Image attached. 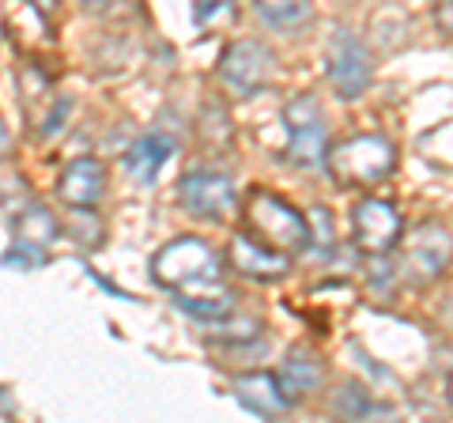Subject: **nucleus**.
Instances as JSON below:
<instances>
[{
  "label": "nucleus",
  "mask_w": 453,
  "mask_h": 423,
  "mask_svg": "<svg viewBox=\"0 0 453 423\" xmlns=\"http://www.w3.org/2000/svg\"><path fill=\"white\" fill-rule=\"evenodd\" d=\"M151 276L163 291L181 299H216L223 291V261L204 238L181 235L151 258Z\"/></svg>",
  "instance_id": "f257e3e1"
},
{
  "label": "nucleus",
  "mask_w": 453,
  "mask_h": 423,
  "mask_svg": "<svg viewBox=\"0 0 453 423\" xmlns=\"http://www.w3.org/2000/svg\"><path fill=\"white\" fill-rule=\"evenodd\" d=\"M242 219L253 238H261L265 246H273L280 253H303L314 242V238H310V219L291 201H283L280 193L253 189L246 196Z\"/></svg>",
  "instance_id": "f03ea898"
},
{
  "label": "nucleus",
  "mask_w": 453,
  "mask_h": 423,
  "mask_svg": "<svg viewBox=\"0 0 453 423\" xmlns=\"http://www.w3.org/2000/svg\"><path fill=\"white\" fill-rule=\"evenodd\" d=\"M396 166V151L386 136L378 133H359V136H348L340 144L329 148L325 155V171H329L333 181L340 186H351V189H363V186H378L386 181Z\"/></svg>",
  "instance_id": "7ed1b4c3"
},
{
  "label": "nucleus",
  "mask_w": 453,
  "mask_h": 423,
  "mask_svg": "<svg viewBox=\"0 0 453 423\" xmlns=\"http://www.w3.org/2000/svg\"><path fill=\"white\" fill-rule=\"evenodd\" d=\"M283 129H288V159L295 166H318L329 155V133H325L321 103L314 95H295L283 106Z\"/></svg>",
  "instance_id": "20e7f679"
},
{
  "label": "nucleus",
  "mask_w": 453,
  "mask_h": 423,
  "mask_svg": "<svg viewBox=\"0 0 453 423\" xmlns=\"http://www.w3.org/2000/svg\"><path fill=\"white\" fill-rule=\"evenodd\" d=\"M449 258H453V242H449L442 223L423 219L408 235H401V265L419 284H431V280L442 276Z\"/></svg>",
  "instance_id": "39448f33"
},
{
  "label": "nucleus",
  "mask_w": 453,
  "mask_h": 423,
  "mask_svg": "<svg viewBox=\"0 0 453 423\" xmlns=\"http://www.w3.org/2000/svg\"><path fill=\"white\" fill-rule=\"evenodd\" d=\"M219 80L231 88L234 95H261L273 80V50L257 38H238L223 50V61H219Z\"/></svg>",
  "instance_id": "423d86ee"
},
{
  "label": "nucleus",
  "mask_w": 453,
  "mask_h": 423,
  "mask_svg": "<svg viewBox=\"0 0 453 423\" xmlns=\"http://www.w3.org/2000/svg\"><path fill=\"white\" fill-rule=\"evenodd\" d=\"M404 223L396 216V208L389 201H378V196H366L351 212V242L359 253H371V258H386L389 250L401 246Z\"/></svg>",
  "instance_id": "0eeeda50"
},
{
  "label": "nucleus",
  "mask_w": 453,
  "mask_h": 423,
  "mask_svg": "<svg viewBox=\"0 0 453 423\" xmlns=\"http://www.w3.org/2000/svg\"><path fill=\"white\" fill-rule=\"evenodd\" d=\"M178 201L196 219H223L226 212L234 208V181H231V174H223V171L196 166V171L181 174Z\"/></svg>",
  "instance_id": "6e6552de"
},
{
  "label": "nucleus",
  "mask_w": 453,
  "mask_h": 423,
  "mask_svg": "<svg viewBox=\"0 0 453 423\" xmlns=\"http://www.w3.org/2000/svg\"><path fill=\"white\" fill-rule=\"evenodd\" d=\"M371 76H374V65H371V53L366 46L348 35V31H336L333 38V50H329V80L340 98H359L366 88H371Z\"/></svg>",
  "instance_id": "1a4fd4ad"
},
{
  "label": "nucleus",
  "mask_w": 453,
  "mask_h": 423,
  "mask_svg": "<svg viewBox=\"0 0 453 423\" xmlns=\"http://www.w3.org/2000/svg\"><path fill=\"white\" fill-rule=\"evenodd\" d=\"M226 265H231L238 276H250V280H257V284H268V280L288 276L291 253H280L273 246H265L261 238H253V235H234L231 246H226Z\"/></svg>",
  "instance_id": "9d476101"
},
{
  "label": "nucleus",
  "mask_w": 453,
  "mask_h": 423,
  "mask_svg": "<svg viewBox=\"0 0 453 423\" xmlns=\"http://www.w3.org/2000/svg\"><path fill=\"white\" fill-rule=\"evenodd\" d=\"M234 397H238V404H242L246 412L261 416V419H276V416H283L291 408V397L283 393L280 374H273V371L242 374L234 382Z\"/></svg>",
  "instance_id": "9b49d317"
},
{
  "label": "nucleus",
  "mask_w": 453,
  "mask_h": 423,
  "mask_svg": "<svg viewBox=\"0 0 453 423\" xmlns=\"http://www.w3.org/2000/svg\"><path fill=\"white\" fill-rule=\"evenodd\" d=\"M103 186H106V166L98 159H76L65 166L57 193L68 208H95L103 201Z\"/></svg>",
  "instance_id": "f8f14e48"
},
{
  "label": "nucleus",
  "mask_w": 453,
  "mask_h": 423,
  "mask_svg": "<svg viewBox=\"0 0 453 423\" xmlns=\"http://www.w3.org/2000/svg\"><path fill=\"white\" fill-rule=\"evenodd\" d=\"M170 159H174V136L144 133L140 140H133L129 151H125V171H129V178L140 181V186H151Z\"/></svg>",
  "instance_id": "ddd939ff"
},
{
  "label": "nucleus",
  "mask_w": 453,
  "mask_h": 423,
  "mask_svg": "<svg viewBox=\"0 0 453 423\" xmlns=\"http://www.w3.org/2000/svg\"><path fill=\"white\" fill-rule=\"evenodd\" d=\"M280 382H283V393L291 397V404H299V401H306L310 393L318 389V382H321V366H318V359L310 356L306 348H291L288 356H283Z\"/></svg>",
  "instance_id": "4468645a"
},
{
  "label": "nucleus",
  "mask_w": 453,
  "mask_h": 423,
  "mask_svg": "<svg viewBox=\"0 0 453 423\" xmlns=\"http://www.w3.org/2000/svg\"><path fill=\"white\" fill-rule=\"evenodd\" d=\"M46 16H50V12H42L35 0H8V4H4L8 31H12V38H16L23 50H35V46H46V42H50Z\"/></svg>",
  "instance_id": "2eb2a0df"
},
{
  "label": "nucleus",
  "mask_w": 453,
  "mask_h": 423,
  "mask_svg": "<svg viewBox=\"0 0 453 423\" xmlns=\"http://www.w3.org/2000/svg\"><path fill=\"white\" fill-rule=\"evenodd\" d=\"M253 8L276 31H299L310 19V0H253Z\"/></svg>",
  "instance_id": "dca6fc26"
},
{
  "label": "nucleus",
  "mask_w": 453,
  "mask_h": 423,
  "mask_svg": "<svg viewBox=\"0 0 453 423\" xmlns=\"http://www.w3.org/2000/svg\"><path fill=\"white\" fill-rule=\"evenodd\" d=\"M12 231H16V238H23V242H35V246H46L57 238V219L50 216L46 208L38 204H27L16 219H12Z\"/></svg>",
  "instance_id": "f3484780"
},
{
  "label": "nucleus",
  "mask_w": 453,
  "mask_h": 423,
  "mask_svg": "<svg viewBox=\"0 0 453 423\" xmlns=\"http://www.w3.org/2000/svg\"><path fill=\"white\" fill-rule=\"evenodd\" d=\"M333 408H336V416H348V419H371V416H386L389 412V408L378 404L363 386H344L336 393Z\"/></svg>",
  "instance_id": "a211bd4d"
},
{
  "label": "nucleus",
  "mask_w": 453,
  "mask_h": 423,
  "mask_svg": "<svg viewBox=\"0 0 453 423\" xmlns=\"http://www.w3.org/2000/svg\"><path fill=\"white\" fill-rule=\"evenodd\" d=\"M231 16H234V0H196L193 4V19L201 31H216Z\"/></svg>",
  "instance_id": "6ab92c4d"
},
{
  "label": "nucleus",
  "mask_w": 453,
  "mask_h": 423,
  "mask_svg": "<svg viewBox=\"0 0 453 423\" xmlns=\"http://www.w3.org/2000/svg\"><path fill=\"white\" fill-rule=\"evenodd\" d=\"M46 258H50L46 246H35V242H23V238H16V242H12V250H8L0 261H4L8 269H12V265H16V269H38V265L46 261Z\"/></svg>",
  "instance_id": "aec40b11"
},
{
  "label": "nucleus",
  "mask_w": 453,
  "mask_h": 423,
  "mask_svg": "<svg viewBox=\"0 0 453 423\" xmlns=\"http://www.w3.org/2000/svg\"><path fill=\"white\" fill-rule=\"evenodd\" d=\"M68 110H73V98L61 95V98H57V103L46 110V121L38 125V136H42V140H50V136L61 133V129H65V121H68Z\"/></svg>",
  "instance_id": "412c9836"
},
{
  "label": "nucleus",
  "mask_w": 453,
  "mask_h": 423,
  "mask_svg": "<svg viewBox=\"0 0 453 423\" xmlns=\"http://www.w3.org/2000/svg\"><path fill=\"white\" fill-rule=\"evenodd\" d=\"M35 4H38L42 12H53V8H57V0H35Z\"/></svg>",
  "instance_id": "4be33fe9"
},
{
  "label": "nucleus",
  "mask_w": 453,
  "mask_h": 423,
  "mask_svg": "<svg viewBox=\"0 0 453 423\" xmlns=\"http://www.w3.org/2000/svg\"><path fill=\"white\" fill-rule=\"evenodd\" d=\"M449 401H453V374H449Z\"/></svg>",
  "instance_id": "5701e85b"
}]
</instances>
